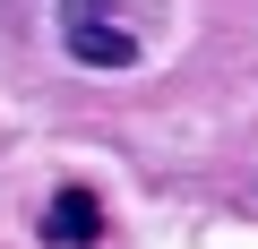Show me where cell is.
I'll list each match as a JSON object with an SVG mask.
<instances>
[{
  "mask_svg": "<svg viewBox=\"0 0 258 249\" xmlns=\"http://www.w3.org/2000/svg\"><path fill=\"white\" fill-rule=\"evenodd\" d=\"M60 52L78 69H129L138 60V26L120 0H60Z\"/></svg>",
  "mask_w": 258,
  "mask_h": 249,
  "instance_id": "obj_1",
  "label": "cell"
},
{
  "mask_svg": "<svg viewBox=\"0 0 258 249\" xmlns=\"http://www.w3.org/2000/svg\"><path fill=\"white\" fill-rule=\"evenodd\" d=\"M103 232V206H95V189H60L52 206H43V240L52 249H86Z\"/></svg>",
  "mask_w": 258,
  "mask_h": 249,
  "instance_id": "obj_2",
  "label": "cell"
}]
</instances>
